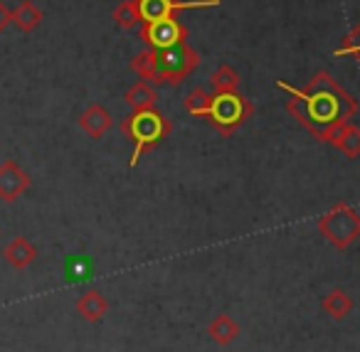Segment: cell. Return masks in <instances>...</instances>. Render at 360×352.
Wrapping results in <instances>:
<instances>
[{
    "label": "cell",
    "instance_id": "6da1fadb",
    "mask_svg": "<svg viewBox=\"0 0 360 352\" xmlns=\"http://www.w3.org/2000/svg\"><path fill=\"white\" fill-rule=\"evenodd\" d=\"M276 86L289 94V114L319 141H330V136L348 124L358 111L355 96L348 94L326 70L316 72L304 89H296L284 82H276Z\"/></svg>",
    "mask_w": 360,
    "mask_h": 352
},
{
    "label": "cell",
    "instance_id": "7a4b0ae2",
    "mask_svg": "<svg viewBox=\"0 0 360 352\" xmlns=\"http://www.w3.org/2000/svg\"><path fill=\"white\" fill-rule=\"evenodd\" d=\"M170 131H173L170 121L165 119L155 106H150V109H139L131 116H126V119L121 121V133L134 141L131 165L139 163L141 155L148 153L153 145H158L163 138H168Z\"/></svg>",
    "mask_w": 360,
    "mask_h": 352
},
{
    "label": "cell",
    "instance_id": "3957f363",
    "mask_svg": "<svg viewBox=\"0 0 360 352\" xmlns=\"http://www.w3.org/2000/svg\"><path fill=\"white\" fill-rule=\"evenodd\" d=\"M255 114V106L240 91H217L210 99L205 111V119L220 131L222 136H232L250 116Z\"/></svg>",
    "mask_w": 360,
    "mask_h": 352
},
{
    "label": "cell",
    "instance_id": "277c9868",
    "mask_svg": "<svg viewBox=\"0 0 360 352\" xmlns=\"http://www.w3.org/2000/svg\"><path fill=\"white\" fill-rule=\"evenodd\" d=\"M198 65H200V55L188 42H178L173 47L158 50V77H155V84L178 86L186 77H191L198 70Z\"/></svg>",
    "mask_w": 360,
    "mask_h": 352
},
{
    "label": "cell",
    "instance_id": "5b68a950",
    "mask_svg": "<svg viewBox=\"0 0 360 352\" xmlns=\"http://www.w3.org/2000/svg\"><path fill=\"white\" fill-rule=\"evenodd\" d=\"M139 37L148 47H153V50H165V47H173V45H178V42H186L188 27L175 20V18L150 20V22H141Z\"/></svg>",
    "mask_w": 360,
    "mask_h": 352
},
{
    "label": "cell",
    "instance_id": "8992f818",
    "mask_svg": "<svg viewBox=\"0 0 360 352\" xmlns=\"http://www.w3.org/2000/svg\"><path fill=\"white\" fill-rule=\"evenodd\" d=\"M136 3H139L141 22L175 18V13L180 11H200V8L220 6V0H136Z\"/></svg>",
    "mask_w": 360,
    "mask_h": 352
},
{
    "label": "cell",
    "instance_id": "52a82bcc",
    "mask_svg": "<svg viewBox=\"0 0 360 352\" xmlns=\"http://www.w3.org/2000/svg\"><path fill=\"white\" fill-rule=\"evenodd\" d=\"M321 229L328 232V237L333 239L335 244L345 247L348 242H353L355 234L360 232V219L355 217L350 209L345 207H338L326 217V222H321Z\"/></svg>",
    "mask_w": 360,
    "mask_h": 352
},
{
    "label": "cell",
    "instance_id": "ba28073f",
    "mask_svg": "<svg viewBox=\"0 0 360 352\" xmlns=\"http://www.w3.org/2000/svg\"><path fill=\"white\" fill-rule=\"evenodd\" d=\"M30 188V175L15 163V160H6L0 165V200L3 202H15L25 190Z\"/></svg>",
    "mask_w": 360,
    "mask_h": 352
},
{
    "label": "cell",
    "instance_id": "9c48e42d",
    "mask_svg": "<svg viewBox=\"0 0 360 352\" xmlns=\"http://www.w3.org/2000/svg\"><path fill=\"white\" fill-rule=\"evenodd\" d=\"M79 126L91 138H101V136L111 129V114L101 104H91L89 109L79 116Z\"/></svg>",
    "mask_w": 360,
    "mask_h": 352
},
{
    "label": "cell",
    "instance_id": "30bf717a",
    "mask_svg": "<svg viewBox=\"0 0 360 352\" xmlns=\"http://www.w3.org/2000/svg\"><path fill=\"white\" fill-rule=\"evenodd\" d=\"M3 256L11 263L13 268H27L37 259V249L27 242L25 237H15L6 249H3Z\"/></svg>",
    "mask_w": 360,
    "mask_h": 352
},
{
    "label": "cell",
    "instance_id": "8fae6325",
    "mask_svg": "<svg viewBox=\"0 0 360 352\" xmlns=\"http://www.w3.org/2000/svg\"><path fill=\"white\" fill-rule=\"evenodd\" d=\"M126 104L131 106L134 111L139 109H150V106H155V101H158V91L153 89V84L150 82H136L134 86H131L129 91H126Z\"/></svg>",
    "mask_w": 360,
    "mask_h": 352
},
{
    "label": "cell",
    "instance_id": "7c38bea8",
    "mask_svg": "<svg viewBox=\"0 0 360 352\" xmlns=\"http://www.w3.org/2000/svg\"><path fill=\"white\" fill-rule=\"evenodd\" d=\"M42 22V11L32 0H22L20 6L13 11V25L22 32H32Z\"/></svg>",
    "mask_w": 360,
    "mask_h": 352
},
{
    "label": "cell",
    "instance_id": "4fadbf2b",
    "mask_svg": "<svg viewBox=\"0 0 360 352\" xmlns=\"http://www.w3.org/2000/svg\"><path fill=\"white\" fill-rule=\"evenodd\" d=\"M330 143H333L338 150H343L345 155L355 158V155L360 153V129H358V126H353V124L340 126V129L330 136Z\"/></svg>",
    "mask_w": 360,
    "mask_h": 352
},
{
    "label": "cell",
    "instance_id": "5bb4252c",
    "mask_svg": "<svg viewBox=\"0 0 360 352\" xmlns=\"http://www.w3.org/2000/svg\"><path fill=\"white\" fill-rule=\"evenodd\" d=\"M131 70L143 82H153L155 84V77H158V50L146 47L143 52H139V55L131 60Z\"/></svg>",
    "mask_w": 360,
    "mask_h": 352
},
{
    "label": "cell",
    "instance_id": "9a60e30c",
    "mask_svg": "<svg viewBox=\"0 0 360 352\" xmlns=\"http://www.w3.org/2000/svg\"><path fill=\"white\" fill-rule=\"evenodd\" d=\"M111 18L116 20V25L124 27V30H131V27L141 25V13H139V3L136 0H124L114 8Z\"/></svg>",
    "mask_w": 360,
    "mask_h": 352
},
{
    "label": "cell",
    "instance_id": "2e32d148",
    "mask_svg": "<svg viewBox=\"0 0 360 352\" xmlns=\"http://www.w3.org/2000/svg\"><path fill=\"white\" fill-rule=\"evenodd\" d=\"M215 91H240V74H237L235 67L220 65L210 77Z\"/></svg>",
    "mask_w": 360,
    "mask_h": 352
},
{
    "label": "cell",
    "instance_id": "e0dca14e",
    "mask_svg": "<svg viewBox=\"0 0 360 352\" xmlns=\"http://www.w3.org/2000/svg\"><path fill=\"white\" fill-rule=\"evenodd\" d=\"M210 99H212V94H207L205 89H193L191 94L186 96L183 106H186V111L191 116L205 119V111H207V106H210Z\"/></svg>",
    "mask_w": 360,
    "mask_h": 352
},
{
    "label": "cell",
    "instance_id": "ac0fdd59",
    "mask_svg": "<svg viewBox=\"0 0 360 352\" xmlns=\"http://www.w3.org/2000/svg\"><path fill=\"white\" fill-rule=\"evenodd\" d=\"M335 57H355L360 62V22L343 37L340 47L335 50Z\"/></svg>",
    "mask_w": 360,
    "mask_h": 352
},
{
    "label": "cell",
    "instance_id": "d6986e66",
    "mask_svg": "<svg viewBox=\"0 0 360 352\" xmlns=\"http://www.w3.org/2000/svg\"><path fill=\"white\" fill-rule=\"evenodd\" d=\"M79 311L84 313L86 318H96V315H99V311H101L99 296H96V293H86V296L79 301Z\"/></svg>",
    "mask_w": 360,
    "mask_h": 352
},
{
    "label": "cell",
    "instance_id": "ffe728a7",
    "mask_svg": "<svg viewBox=\"0 0 360 352\" xmlns=\"http://www.w3.org/2000/svg\"><path fill=\"white\" fill-rule=\"evenodd\" d=\"M8 25H13V11L0 0V35L8 30Z\"/></svg>",
    "mask_w": 360,
    "mask_h": 352
}]
</instances>
